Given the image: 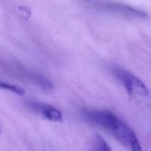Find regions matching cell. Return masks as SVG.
I'll list each match as a JSON object with an SVG mask.
<instances>
[{
	"instance_id": "obj_1",
	"label": "cell",
	"mask_w": 151,
	"mask_h": 151,
	"mask_svg": "<svg viewBox=\"0 0 151 151\" xmlns=\"http://www.w3.org/2000/svg\"><path fill=\"white\" fill-rule=\"evenodd\" d=\"M109 133L130 151H142L135 132L122 120H118Z\"/></svg>"
},
{
	"instance_id": "obj_2",
	"label": "cell",
	"mask_w": 151,
	"mask_h": 151,
	"mask_svg": "<svg viewBox=\"0 0 151 151\" xmlns=\"http://www.w3.org/2000/svg\"><path fill=\"white\" fill-rule=\"evenodd\" d=\"M82 114L87 122L107 132L110 131L119 119L115 113L107 109H85Z\"/></svg>"
},
{
	"instance_id": "obj_3",
	"label": "cell",
	"mask_w": 151,
	"mask_h": 151,
	"mask_svg": "<svg viewBox=\"0 0 151 151\" xmlns=\"http://www.w3.org/2000/svg\"><path fill=\"white\" fill-rule=\"evenodd\" d=\"M111 71L114 76L124 86L129 94L147 96L149 94V91L145 84L133 74L116 66L113 67Z\"/></svg>"
},
{
	"instance_id": "obj_4",
	"label": "cell",
	"mask_w": 151,
	"mask_h": 151,
	"mask_svg": "<svg viewBox=\"0 0 151 151\" xmlns=\"http://www.w3.org/2000/svg\"><path fill=\"white\" fill-rule=\"evenodd\" d=\"M103 8L107 11L130 18L141 19L147 17L145 12L129 5L117 2H106Z\"/></svg>"
},
{
	"instance_id": "obj_5",
	"label": "cell",
	"mask_w": 151,
	"mask_h": 151,
	"mask_svg": "<svg viewBox=\"0 0 151 151\" xmlns=\"http://www.w3.org/2000/svg\"><path fill=\"white\" fill-rule=\"evenodd\" d=\"M28 104L34 111L48 120L56 122H63V115L61 111L52 105L36 101H29Z\"/></svg>"
},
{
	"instance_id": "obj_6",
	"label": "cell",
	"mask_w": 151,
	"mask_h": 151,
	"mask_svg": "<svg viewBox=\"0 0 151 151\" xmlns=\"http://www.w3.org/2000/svg\"><path fill=\"white\" fill-rule=\"evenodd\" d=\"M90 151H112V150L101 136L96 134L92 139Z\"/></svg>"
},
{
	"instance_id": "obj_7",
	"label": "cell",
	"mask_w": 151,
	"mask_h": 151,
	"mask_svg": "<svg viewBox=\"0 0 151 151\" xmlns=\"http://www.w3.org/2000/svg\"><path fill=\"white\" fill-rule=\"evenodd\" d=\"M0 88L12 91V93H15L19 96H23L25 93V90L21 87L10 84L1 81H0Z\"/></svg>"
},
{
	"instance_id": "obj_8",
	"label": "cell",
	"mask_w": 151,
	"mask_h": 151,
	"mask_svg": "<svg viewBox=\"0 0 151 151\" xmlns=\"http://www.w3.org/2000/svg\"><path fill=\"white\" fill-rule=\"evenodd\" d=\"M19 8L20 9H22L23 11H24L27 14V16L28 17H29L30 16V14H31V10L29 9V8L28 7H27V6H19Z\"/></svg>"
},
{
	"instance_id": "obj_9",
	"label": "cell",
	"mask_w": 151,
	"mask_h": 151,
	"mask_svg": "<svg viewBox=\"0 0 151 151\" xmlns=\"http://www.w3.org/2000/svg\"><path fill=\"white\" fill-rule=\"evenodd\" d=\"M1 132H2V130H1V124H0V134L1 133Z\"/></svg>"
}]
</instances>
